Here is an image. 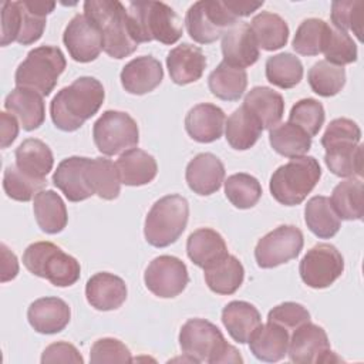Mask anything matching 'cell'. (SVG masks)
Listing matches in <instances>:
<instances>
[{"mask_svg":"<svg viewBox=\"0 0 364 364\" xmlns=\"http://www.w3.org/2000/svg\"><path fill=\"white\" fill-rule=\"evenodd\" d=\"M84 14L102 36V50L112 58L131 55L138 43L134 40L127 7L118 0H87Z\"/></svg>","mask_w":364,"mask_h":364,"instance_id":"2","label":"cell"},{"mask_svg":"<svg viewBox=\"0 0 364 364\" xmlns=\"http://www.w3.org/2000/svg\"><path fill=\"white\" fill-rule=\"evenodd\" d=\"M166 67L175 84L186 85L202 77L206 68V57L200 47L182 43L168 53Z\"/></svg>","mask_w":364,"mask_h":364,"instance_id":"21","label":"cell"},{"mask_svg":"<svg viewBox=\"0 0 364 364\" xmlns=\"http://www.w3.org/2000/svg\"><path fill=\"white\" fill-rule=\"evenodd\" d=\"M0 249H1V279L0 280L4 283L17 276L18 262L16 255L11 253L4 243H1Z\"/></svg>","mask_w":364,"mask_h":364,"instance_id":"55","label":"cell"},{"mask_svg":"<svg viewBox=\"0 0 364 364\" xmlns=\"http://www.w3.org/2000/svg\"><path fill=\"white\" fill-rule=\"evenodd\" d=\"M324 162L330 172L341 178L363 175V145L353 142H338L324 148Z\"/></svg>","mask_w":364,"mask_h":364,"instance_id":"35","label":"cell"},{"mask_svg":"<svg viewBox=\"0 0 364 364\" xmlns=\"http://www.w3.org/2000/svg\"><path fill=\"white\" fill-rule=\"evenodd\" d=\"M63 41L70 57L78 63L94 61L102 51V36L85 14H75L70 20Z\"/></svg>","mask_w":364,"mask_h":364,"instance_id":"16","label":"cell"},{"mask_svg":"<svg viewBox=\"0 0 364 364\" xmlns=\"http://www.w3.org/2000/svg\"><path fill=\"white\" fill-rule=\"evenodd\" d=\"M223 61L230 65L246 68L259 58V46L247 23H236L222 36Z\"/></svg>","mask_w":364,"mask_h":364,"instance_id":"19","label":"cell"},{"mask_svg":"<svg viewBox=\"0 0 364 364\" xmlns=\"http://www.w3.org/2000/svg\"><path fill=\"white\" fill-rule=\"evenodd\" d=\"M363 17L364 1L361 0H340L331 4L333 27L343 31H353L357 38L363 40Z\"/></svg>","mask_w":364,"mask_h":364,"instance_id":"47","label":"cell"},{"mask_svg":"<svg viewBox=\"0 0 364 364\" xmlns=\"http://www.w3.org/2000/svg\"><path fill=\"white\" fill-rule=\"evenodd\" d=\"M210 92L223 101H237L247 87V74L245 68L222 61L208 77Z\"/></svg>","mask_w":364,"mask_h":364,"instance_id":"34","label":"cell"},{"mask_svg":"<svg viewBox=\"0 0 364 364\" xmlns=\"http://www.w3.org/2000/svg\"><path fill=\"white\" fill-rule=\"evenodd\" d=\"M225 127L228 144L237 151L252 148L263 131L260 122L243 105L230 114Z\"/></svg>","mask_w":364,"mask_h":364,"instance_id":"36","label":"cell"},{"mask_svg":"<svg viewBox=\"0 0 364 364\" xmlns=\"http://www.w3.org/2000/svg\"><path fill=\"white\" fill-rule=\"evenodd\" d=\"M289 330L277 323L267 321L260 324L249 338L252 354L264 363H276L282 360L289 350Z\"/></svg>","mask_w":364,"mask_h":364,"instance_id":"26","label":"cell"},{"mask_svg":"<svg viewBox=\"0 0 364 364\" xmlns=\"http://www.w3.org/2000/svg\"><path fill=\"white\" fill-rule=\"evenodd\" d=\"M360 139H361V129L353 119L336 118L327 125L321 136V145L327 146L337 142L360 144Z\"/></svg>","mask_w":364,"mask_h":364,"instance_id":"52","label":"cell"},{"mask_svg":"<svg viewBox=\"0 0 364 364\" xmlns=\"http://www.w3.org/2000/svg\"><path fill=\"white\" fill-rule=\"evenodd\" d=\"M344 270V259L336 246L318 243L313 246L300 262L299 273L301 280L313 289L331 286Z\"/></svg>","mask_w":364,"mask_h":364,"instance_id":"13","label":"cell"},{"mask_svg":"<svg viewBox=\"0 0 364 364\" xmlns=\"http://www.w3.org/2000/svg\"><path fill=\"white\" fill-rule=\"evenodd\" d=\"M33 212L38 228L48 235L60 233L67 226L68 215L65 203L61 196L51 189L40 191L34 196Z\"/></svg>","mask_w":364,"mask_h":364,"instance_id":"33","label":"cell"},{"mask_svg":"<svg viewBox=\"0 0 364 364\" xmlns=\"http://www.w3.org/2000/svg\"><path fill=\"white\" fill-rule=\"evenodd\" d=\"M267 321L277 323L290 331L297 328L303 323L310 321V313L304 306L299 303L284 301L269 311Z\"/></svg>","mask_w":364,"mask_h":364,"instance_id":"51","label":"cell"},{"mask_svg":"<svg viewBox=\"0 0 364 364\" xmlns=\"http://www.w3.org/2000/svg\"><path fill=\"white\" fill-rule=\"evenodd\" d=\"M189 218V203L181 195H166L158 199L149 209L144 236L154 247H166L175 243L183 233Z\"/></svg>","mask_w":364,"mask_h":364,"instance_id":"8","label":"cell"},{"mask_svg":"<svg viewBox=\"0 0 364 364\" xmlns=\"http://www.w3.org/2000/svg\"><path fill=\"white\" fill-rule=\"evenodd\" d=\"M188 257L205 269L228 255V246L220 233L210 228H200L192 232L186 242Z\"/></svg>","mask_w":364,"mask_h":364,"instance_id":"31","label":"cell"},{"mask_svg":"<svg viewBox=\"0 0 364 364\" xmlns=\"http://www.w3.org/2000/svg\"><path fill=\"white\" fill-rule=\"evenodd\" d=\"M121 183L127 186H142L154 181L158 172L155 158L139 149L131 148L119 155L115 162Z\"/></svg>","mask_w":364,"mask_h":364,"instance_id":"28","label":"cell"},{"mask_svg":"<svg viewBox=\"0 0 364 364\" xmlns=\"http://www.w3.org/2000/svg\"><path fill=\"white\" fill-rule=\"evenodd\" d=\"M320 176L321 168L314 156H296L273 172L269 189L279 203L294 206L307 198Z\"/></svg>","mask_w":364,"mask_h":364,"instance_id":"6","label":"cell"},{"mask_svg":"<svg viewBox=\"0 0 364 364\" xmlns=\"http://www.w3.org/2000/svg\"><path fill=\"white\" fill-rule=\"evenodd\" d=\"M185 179L191 191L208 196L220 189L225 179V166L216 155L202 152L186 165Z\"/></svg>","mask_w":364,"mask_h":364,"instance_id":"18","label":"cell"},{"mask_svg":"<svg viewBox=\"0 0 364 364\" xmlns=\"http://www.w3.org/2000/svg\"><path fill=\"white\" fill-rule=\"evenodd\" d=\"M65 65V57L58 47H36L28 51L26 60L18 64L14 74L16 85L34 90L43 97H47L55 88Z\"/></svg>","mask_w":364,"mask_h":364,"instance_id":"9","label":"cell"},{"mask_svg":"<svg viewBox=\"0 0 364 364\" xmlns=\"http://www.w3.org/2000/svg\"><path fill=\"white\" fill-rule=\"evenodd\" d=\"M125 282L108 272H100L91 276L85 284V297L91 307L109 311L122 306L127 300Z\"/></svg>","mask_w":364,"mask_h":364,"instance_id":"23","label":"cell"},{"mask_svg":"<svg viewBox=\"0 0 364 364\" xmlns=\"http://www.w3.org/2000/svg\"><path fill=\"white\" fill-rule=\"evenodd\" d=\"M90 158L70 156L63 159L53 175V183L70 202H81L91 198L94 189L90 182Z\"/></svg>","mask_w":364,"mask_h":364,"instance_id":"17","label":"cell"},{"mask_svg":"<svg viewBox=\"0 0 364 364\" xmlns=\"http://www.w3.org/2000/svg\"><path fill=\"white\" fill-rule=\"evenodd\" d=\"M307 81L317 95L333 97L338 94L346 84V70L341 65L321 60L311 65L307 73Z\"/></svg>","mask_w":364,"mask_h":364,"instance_id":"43","label":"cell"},{"mask_svg":"<svg viewBox=\"0 0 364 364\" xmlns=\"http://www.w3.org/2000/svg\"><path fill=\"white\" fill-rule=\"evenodd\" d=\"M326 119L321 102L314 98H303L297 101L289 114V122L301 128L310 138L317 135Z\"/></svg>","mask_w":364,"mask_h":364,"instance_id":"48","label":"cell"},{"mask_svg":"<svg viewBox=\"0 0 364 364\" xmlns=\"http://www.w3.org/2000/svg\"><path fill=\"white\" fill-rule=\"evenodd\" d=\"M225 183V195L229 202L239 209H249L253 208L260 196H262V186L260 182L245 172L233 173L228 176Z\"/></svg>","mask_w":364,"mask_h":364,"instance_id":"44","label":"cell"},{"mask_svg":"<svg viewBox=\"0 0 364 364\" xmlns=\"http://www.w3.org/2000/svg\"><path fill=\"white\" fill-rule=\"evenodd\" d=\"M14 155L17 168L38 181H46V176L54 165V156L50 146L37 138L24 139L17 146Z\"/></svg>","mask_w":364,"mask_h":364,"instance_id":"30","label":"cell"},{"mask_svg":"<svg viewBox=\"0 0 364 364\" xmlns=\"http://www.w3.org/2000/svg\"><path fill=\"white\" fill-rule=\"evenodd\" d=\"M0 134H1V148H7L14 142L18 135L17 118L9 112L0 114Z\"/></svg>","mask_w":364,"mask_h":364,"instance_id":"54","label":"cell"},{"mask_svg":"<svg viewBox=\"0 0 364 364\" xmlns=\"http://www.w3.org/2000/svg\"><path fill=\"white\" fill-rule=\"evenodd\" d=\"M287 354L290 361L297 364H318L338 360L330 348L324 328L310 321L293 330Z\"/></svg>","mask_w":364,"mask_h":364,"instance_id":"14","label":"cell"},{"mask_svg":"<svg viewBox=\"0 0 364 364\" xmlns=\"http://www.w3.org/2000/svg\"><path fill=\"white\" fill-rule=\"evenodd\" d=\"M54 7V1H4L1 4V46L13 41L28 46L40 40L47 23L46 17Z\"/></svg>","mask_w":364,"mask_h":364,"instance_id":"5","label":"cell"},{"mask_svg":"<svg viewBox=\"0 0 364 364\" xmlns=\"http://www.w3.org/2000/svg\"><path fill=\"white\" fill-rule=\"evenodd\" d=\"M323 54L326 61L343 67L357 61V46L348 33L330 26Z\"/></svg>","mask_w":364,"mask_h":364,"instance_id":"49","label":"cell"},{"mask_svg":"<svg viewBox=\"0 0 364 364\" xmlns=\"http://www.w3.org/2000/svg\"><path fill=\"white\" fill-rule=\"evenodd\" d=\"M90 361L100 363H129L132 361L129 348L119 340L105 337L97 340L90 351Z\"/></svg>","mask_w":364,"mask_h":364,"instance_id":"50","label":"cell"},{"mask_svg":"<svg viewBox=\"0 0 364 364\" xmlns=\"http://www.w3.org/2000/svg\"><path fill=\"white\" fill-rule=\"evenodd\" d=\"M92 138L101 154L112 156L136 146L139 129L129 114L108 109L94 122Z\"/></svg>","mask_w":364,"mask_h":364,"instance_id":"11","label":"cell"},{"mask_svg":"<svg viewBox=\"0 0 364 364\" xmlns=\"http://www.w3.org/2000/svg\"><path fill=\"white\" fill-rule=\"evenodd\" d=\"M134 40L175 44L183 33L182 20L173 9L162 1H131L127 6Z\"/></svg>","mask_w":364,"mask_h":364,"instance_id":"3","label":"cell"},{"mask_svg":"<svg viewBox=\"0 0 364 364\" xmlns=\"http://www.w3.org/2000/svg\"><path fill=\"white\" fill-rule=\"evenodd\" d=\"M222 323L235 341L245 344L262 324V317L253 304L243 300H233L223 307Z\"/></svg>","mask_w":364,"mask_h":364,"instance_id":"29","label":"cell"},{"mask_svg":"<svg viewBox=\"0 0 364 364\" xmlns=\"http://www.w3.org/2000/svg\"><path fill=\"white\" fill-rule=\"evenodd\" d=\"M330 24L321 18H307L297 27L293 48L301 55H318L323 53Z\"/></svg>","mask_w":364,"mask_h":364,"instance_id":"45","label":"cell"},{"mask_svg":"<svg viewBox=\"0 0 364 364\" xmlns=\"http://www.w3.org/2000/svg\"><path fill=\"white\" fill-rule=\"evenodd\" d=\"M71 310L68 304L58 297H41L34 300L27 318L30 326L40 334H55L63 331L70 323Z\"/></svg>","mask_w":364,"mask_h":364,"instance_id":"22","label":"cell"},{"mask_svg":"<svg viewBox=\"0 0 364 364\" xmlns=\"http://www.w3.org/2000/svg\"><path fill=\"white\" fill-rule=\"evenodd\" d=\"M266 78L270 84L289 90L303 78V64L299 57L290 53H280L266 60Z\"/></svg>","mask_w":364,"mask_h":364,"instance_id":"41","label":"cell"},{"mask_svg":"<svg viewBox=\"0 0 364 364\" xmlns=\"http://www.w3.org/2000/svg\"><path fill=\"white\" fill-rule=\"evenodd\" d=\"M144 282L152 294L162 299H172L185 290L189 274L186 264L181 259L162 255L148 264L144 273Z\"/></svg>","mask_w":364,"mask_h":364,"instance_id":"15","label":"cell"},{"mask_svg":"<svg viewBox=\"0 0 364 364\" xmlns=\"http://www.w3.org/2000/svg\"><path fill=\"white\" fill-rule=\"evenodd\" d=\"M272 148L287 158L303 156L311 148V138L297 125L291 122L277 124L269 132Z\"/></svg>","mask_w":364,"mask_h":364,"instance_id":"40","label":"cell"},{"mask_svg":"<svg viewBox=\"0 0 364 364\" xmlns=\"http://www.w3.org/2000/svg\"><path fill=\"white\" fill-rule=\"evenodd\" d=\"M243 107L260 122L263 129L276 127L284 114L282 94L269 87H253L245 95Z\"/></svg>","mask_w":364,"mask_h":364,"instance_id":"27","label":"cell"},{"mask_svg":"<svg viewBox=\"0 0 364 364\" xmlns=\"http://www.w3.org/2000/svg\"><path fill=\"white\" fill-rule=\"evenodd\" d=\"M303 233L293 225H282L264 235L256 245L255 259L262 269L277 267L296 259L303 249Z\"/></svg>","mask_w":364,"mask_h":364,"instance_id":"12","label":"cell"},{"mask_svg":"<svg viewBox=\"0 0 364 364\" xmlns=\"http://www.w3.org/2000/svg\"><path fill=\"white\" fill-rule=\"evenodd\" d=\"M208 287L216 294H233L243 283L245 269L237 257L226 255L203 269Z\"/></svg>","mask_w":364,"mask_h":364,"instance_id":"32","label":"cell"},{"mask_svg":"<svg viewBox=\"0 0 364 364\" xmlns=\"http://www.w3.org/2000/svg\"><path fill=\"white\" fill-rule=\"evenodd\" d=\"M225 4H226L228 9L239 18V17H247V16H250L253 11H256L257 9H260V7L263 6V0H262V1L226 0Z\"/></svg>","mask_w":364,"mask_h":364,"instance_id":"56","label":"cell"},{"mask_svg":"<svg viewBox=\"0 0 364 364\" xmlns=\"http://www.w3.org/2000/svg\"><path fill=\"white\" fill-rule=\"evenodd\" d=\"M90 182L94 193L101 199H117L121 191V179L117 165L108 158H94L90 162Z\"/></svg>","mask_w":364,"mask_h":364,"instance_id":"42","label":"cell"},{"mask_svg":"<svg viewBox=\"0 0 364 364\" xmlns=\"http://www.w3.org/2000/svg\"><path fill=\"white\" fill-rule=\"evenodd\" d=\"M226 117L215 104L202 102L191 108L185 117V129L192 139L200 144L218 141L223 134Z\"/></svg>","mask_w":364,"mask_h":364,"instance_id":"20","label":"cell"},{"mask_svg":"<svg viewBox=\"0 0 364 364\" xmlns=\"http://www.w3.org/2000/svg\"><path fill=\"white\" fill-rule=\"evenodd\" d=\"M304 222L310 232L320 239L333 237L341 226V219L327 196H313L309 199L304 208Z\"/></svg>","mask_w":364,"mask_h":364,"instance_id":"37","label":"cell"},{"mask_svg":"<svg viewBox=\"0 0 364 364\" xmlns=\"http://www.w3.org/2000/svg\"><path fill=\"white\" fill-rule=\"evenodd\" d=\"M179 346L193 363H243L239 351L225 340L222 331L203 318H191L182 326Z\"/></svg>","mask_w":364,"mask_h":364,"instance_id":"4","label":"cell"},{"mask_svg":"<svg viewBox=\"0 0 364 364\" xmlns=\"http://www.w3.org/2000/svg\"><path fill=\"white\" fill-rule=\"evenodd\" d=\"M250 28L256 37L257 46L267 51H274L287 44V23L276 13L260 11L252 18Z\"/></svg>","mask_w":364,"mask_h":364,"instance_id":"39","label":"cell"},{"mask_svg":"<svg viewBox=\"0 0 364 364\" xmlns=\"http://www.w3.org/2000/svg\"><path fill=\"white\" fill-rule=\"evenodd\" d=\"M44 185L46 181H38L26 175L17 168L16 164L7 166L3 175V189L6 195L18 202L31 200Z\"/></svg>","mask_w":364,"mask_h":364,"instance_id":"46","label":"cell"},{"mask_svg":"<svg viewBox=\"0 0 364 364\" xmlns=\"http://www.w3.org/2000/svg\"><path fill=\"white\" fill-rule=\"evenodd\" d=\"M237 17L225 1L200 0L193 3L185 16L189 37L199 44H210L237 23Z\"/></svg>","mask_w":364,"mask_h":364,"instance_id":"10","label":"cell"},{"mask_svg":"<svg viewBox=\"0 0 364 364\" xmlns=\"http://www.w3.org/2000/svg\"><path fill=\"white\" fill-rule=\"evenodd\" d=\"M41 363H75L82 364L84 358L78 353V350L65 341H58L50 344L41 355Z\"/></svg>","mask_w":364,"mask_h":364,"instance_id":"53","label":"cell"},{"mask_svg":"<svg viewBox=\"0 0 364 364\" xmlns=\"http://www.w3.org/2000/svg\"><path fill=\"white\" fill-rule=\"evenodd\" d=\"M119 78L127 92L142 95L151 92L161 84L164 70L156 58L152 55H142L125 64Z\"/></svg>","mask_w":364,"mask_h":364,"instance_id":"24","label":"cell"},{"mask_svg":"<svg viewBox=\"0 0 364 364\" xmlns=\"http://www.w3.org/2000/svg\"><path fill=\"white\" fill-rule=\"evenodd\" d=\"M23 264L30 273L47 279L57 287L73 286L81 273L78 260L51 242H36L27 246Z\"/></svg>","mask_w":364,"mask_h":364,"instance_id":"7","label":"cell"},{"mask_svg":"<svg viewBox=\"0 0 364 364\" xmlns=\"http://www.w3.org/2000/svg\"><path fill=\"white\" fill-rule=\"evenodd\" d=\"M330 202L344 220H361L364 213V185L360 179H347L334 186Z\"/></svg>","mask_w":364,"mask_h":364,"instance_id":"38","label":"cell"},{"mask_svg":"<svg viewBox=\"0 0 364 364\" xmlns=\"http://www.w3.org/2000/svg\"><path fill=\"white\" fill-rule=\"evenodd\" d=\"M4 108L17 118L23 129L34 131L46 119L43 95L26 87H16L4 100Z\"/></svg>","mask_w":364,"mask_h":364,"instance_id":"25","label":"cell"},{"mask_svg":"<svg viewBox=\"0 0 364 364\" xmlns=\"http://www.w3.org/2000/svg\"><path fill=\"white\" fill-rule=\"evenodd\" d=\"M104 98V87L97 78L80 77L53 98L50 104L53 124L61 131L73 132L98 112Z\"/></svg>","mask_w":364,"mask_h":364,"instance_id":"1","label":"cell"}]
</instances>
